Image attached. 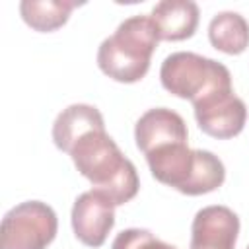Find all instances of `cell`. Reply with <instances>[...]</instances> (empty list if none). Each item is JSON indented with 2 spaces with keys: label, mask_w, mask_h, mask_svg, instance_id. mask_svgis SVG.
Instances as JSON below:
<instances>
[{
  "label": "cell",
  "mask_w": 249,
  "mask_h": 249,
  "mask_svg": "<svg viewBox=\"0 0 249 249\" xmlns=\"http://www.w3.org/2000/svg\"><path fill=\"white\" fill-rule=\"evenodd\" d=\"M66 154L72 158L78 173L86 177L93 189L105 193L115 206L126 204L138 195V171L107 134L105 126L80 134Z\"/></svg>",
  "instance_id": "1"
},
{
  "label": "cell",
  "mask_w": 249,
  "mask_h": 249,
  "mask_svg": "<svg viewBox=\"0 0 249 249\" xmlns=\"http://www.w3.org/2000/svg\"><path fill=\"white\" fill-rule=\"evenodd\" d=\"M150 173L156 181L187 196H198L222 187L226 167L208 150H191L189 142H171L146 154Z\"/></svg>",
  "instance_id": "2"
},
{
  "label": "cell",
  "mask_w": 249,
  "mask_h": 249,
  "mask_svg": "<svg viewBox=\"0 0 249 249\" xmlns=\"http://www.w3.org/2000/svg\"><path fill=\"white\" fill-rule=\"evenodd\" d=\"M158 43L160 37L150 16H130L119 23L113 35L101 41L97 66L115 82L134 84L148 74Z\"/></svg>",
  "instance_id": "3"
},
{
  "label": "cell",
  "mask_w": 249,
  "mask_h": 249,
  "mask_svg": "<svg viewBox=\"0 0 249 249\" xmlns=\"http://www.w3.org/2000/svg\"><path fill=\"white\" fill-rule=\"evenodd\" d=\"M160 82L171 95L196 103L218 89L231 88V74L228 66L214 58L191 51H177L161 62Z\"/></svg>",
  "instance_id": "4"
},
{
  "label": "cell",
  "mask_w": 249,
  "mask_h": 249,
  "mask_svg": "<svg viewBox=\"0 0 249 249\" xmlns=\"http://www.w3.org/2000/svg\"><path fill=\"white\" fill-rule=\"evenodd\" d=\"M56 212L43 200H25L2 218L0 249H47L56 237Z\"/></svg>",
  "instance_id": "5"
},
{
  "label": "cell",
  "mask_w": 249,
  "mask_h": 249,
  "mask_svg": "<svg viewBox=\"0 0 249 249\" xmlns=\"http://www.w3.org/2000/svg\"><path fill=\"white\" fill-rule=\"evenodd\" d=\"M198 128L218 140L237 136L247 121V107L241 97L233 93V88L218 89L196 103H193Z\"/></svg>",
  "instance_id": "6"
},
{
  "label": "cell",
  "mask_w": 249,
  "mask_h": 249,
  "mask_svg": "<svg viewBox=\"0 0 249 249\" xmlns=\"http://www.w3.org/2000/svg\"><path fill=\"white\" fill-rule=\"evenodd\" d=\"M70 222L84 245L101 247L115 226V202L97 189L86 191L74 200Z\"/></svg>",
  "instance_id": "7"
},
{
  "label": "cell",
  "mask_w": 249,
  "mask_h": 249,
  "mask_svg": "<svg viewBox=\"0 0 249 249\" xmlns=\"http://www.w3.org/2000/svg\"><path fill=\"white\" fill-rule=\"evenodd\" d=\"M237 235L239 216L224 204H210L193 218L189 249H235Z\"/></svg>",
  "instance_id": "8"
},
{
  "label": "cell",
  "mask_w": 249,
  "mask_h": 249,
  "mask_svg": "<svg viewBox=\"0 0 249 249\" xmlns=\"http://www.w3.org/2000/svg\"><path fill=\"white\" fill-rule=\"evenodd\" d=\"M136 148L146 156L158 146L171 142H189L185 119L167 107H154L140 115L134 124Z\"/></svg>",
  "instance_id": "9"
},
{
  "label": "cell",
  "mask_w": 249,
  "mask_h": 249,
  "mask_svg": "<svg viewBox=\"0 0 249 249\" xmlns=\"http://www.w3.org/2000/svg\"><path fill=\"white\" fill-rule=\"evenodd\" d=\"M150 19L160 41H185L196 31L200 10L193 0H161L152 8Z\"/></svg>",
  "instance_id": "10"
},
{
  "label": "cell",
  "mask_w": 249,
  "mask_h": 249,
  "mask_svg": "<svg viewBox=\"0 0 249 249\" xmlns=\"http://www.w3.org/2000/svg\"><path fill=\"white\" fill-rule=\"evenodd\" d=\"M99 126H105V121L97 107L89 103H72L56 115L53 123V142L60 152H68L80 134Z\"/></svg>",
  "instance_id": "11"
},
{
  "label": "cell",
  "mask_w": 249,
  "mask_h": 249,
  "mask_svg": "<svg viewBox=\"0 0 249 249\" xmlns=\"http://www.w3.org/2000/svg\"><path fill=\"white\" fill-rule=\"evenodd\" d=\"M208 41L226 54H241L249 47V21L231 10L218 12L208 23Z\"/></svg>",
  "instance_id": "12"
},
{
  "label": "cell",
  "mask_w": 249,
  "mask_h": 249,
  "mask_svg": "<svg viewBox=\"0 0 249 249\" xmlns=\"http://www.w3.org/2000/svg\"><path fill=\"white\" fill-rule=\"evenodd\" d=\"M80 6L72 0H21L19 2V14L21 19L35 31L51 33L58 27H62L70 12Z\"/></svg>",
  "instance_id": "13"
},
{
  "label": "cell",
  "mask_w": 249,
  "mask_h": 249,
  "mask_svg": "<svg viewBox=\"0 0 249 249\" xmlns=\"http://www.w3.org/2000/svg\"><path fill=\"white\" fill-rule=\"evenodd\" d=\"M111 249H177V247L158 239L150 230L128 228L117 233V237L111 243Z\"/></svg>",
  "instance_id": "14"
},
{
  "label": "cell",
  "mask_w": 249,
  "mask_h": 249,
  "mask_svg": "<svg viewBox=\"0 0 249 249\" xmlns=\"http://www.w3.org/2000/svg\"><path fill=\"white\" fill-rule=\"evenodd\" d=\"M247 249H249V245H247Z\"/></svg>",
  "instance_id": "15"
}]
</instances>
